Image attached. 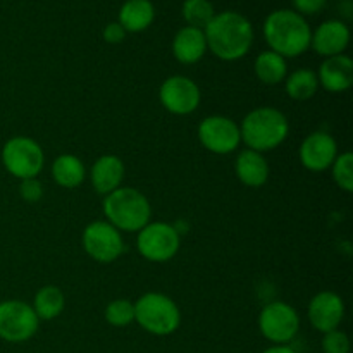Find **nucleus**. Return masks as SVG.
Wrapping results in <instances>:
<instances>
[{
  "instance_id": "f257e3e1",
  "label": "nucleus",
  "mask_w": 353,
  "mask_h": 353,
  "mask_svg": "<svg viewBox=\"0 0 353 353\" xmlns=\"http://www.w3.org/2000/svg\"><path fill=\"white\" fill-rule=\"evenodd\" d=\"M207 48L221 61H238L250 52L254 26L240 12L224 10L216 14L203 30Z\"/></svg>"
},
{
  "instance_id": "f03ea898",
  "label": "nucleus",
  "mask_w": 353,
  "mask_h": 353,
  "mask_svg": "<svg viewBox=\"0 0 353 353\" xmlns=\"http://www.w3.org/2000/svg\"><path fill=\"white\" fill-rule=\"evenodd\" d=\"M265 43L281 57H299L309 50L312 30L309 23L292 9H278L264 21Z\"/></svg>"
},
{
  "instance_id": "7ed1b4c3",
  "label": "nucleus",
  "mask_w": 353,
  "mask_h": 353,
  "mask_svg": "<svg viewBox=\"0 0 353 353\" xmlns=\"http://www.w3.org/2000/svg\"><path fill=\"white\" fill-rule=\"evenodd\" d=\"M290 124L285 114L274 107H259L245 116L240 126L241 141L250 150L269 152L288 138Z\"/></svg>"
},
{
  "instance_id": "20e7f679",
  "label": "nucleus",
  "mask_w": 353,
  "mask_h": 353,
  "mask_svg": "<svg viewBox=\"0 0 353 353\" xmlns=\"http://www.w3.org/2000/svg\"><path fill=\"white\" fill-rule=\"evenodd\" d=\"M103 214L116 230L134 233L150 223L152 207L147 196L134 188H117L105 195Z\"/></svg>"
},
{
  "instance_id": "39448f33",
  "label": "nucleus",
  "mask_w": 353,
  "mask_h": 353,
  "mask_svg": "<svg viewBox=\"0 0 353 353\" xmlns=\"http://www.w3.org/2000/svg\"><path fill=\"white\" fill-rule=\"evenodd\" d=\"M134 321L147 333L169 336L181 323V312L174 300L162 293H145L134 303Z\"/></svg>"
},
{
  "instance_id": "423d86ee",
  "label": "nucleus",
  "mask_w": 353,
  "mask_h": 353,
  "mask_svg": "<svg viewBox=\"0 0 353 353\" xmlns=\"http://www.w3.org/2000/svg\"><path fill=\"white\" fill-rule=\"evenodd\" d=\"M45 155L40 145L28 137H14L2 148V164L9 174L23 179L37 178L43 169Z\"/></svg>"
},
{
  "instance_id": "0eeeda50",
  "label": "nucleus",
  "mask_w": 353,
  "mask_h": 353,
  "mask_svg": "<svg viewBox=\"0 0 353 353\" xmlns=\"http://www.w3.org/2000/svg\"><path fill=\"white\" fill-rule=\"evenodd\" d=\"M181 247L179 231L168 223H148L138 231L137 248L150 262H168Z\"/></svg>"
},
{
  "instance_id": "6e6552de",
  "label": "nucleus",
  "mask_w": 353,
  "mask_h": 353,
  "mask_svg": "<svg viewBox=\"0 0 353 353\" xmlns=\"http://www.w3.org/2000/svg\"><path fill=\"white\" fill-rule=\"evenodd\" d=\"M40 319L33 307L21 300L0 302V338L9 343H24L37 334Z\"/></svg>"
},
{
  "instance_id": "1a4fd4ad",
  "label": "nucleus",
  "mask_w": 353,
  "mask_h": 353,
  "mask_svg": "<svg viewBox=\"0 0 353 353\" xmlns=\"http://www.w3.org/2000/svg\"><path fill=\"white\" fill-rule=\"evenodd\" d=\"M259 330L262 336L274 345H285L296 336L300 317L292 305L285 302H271L261 310Z\"/></svg>"
},
{
  "instance_id": "9d476101",
  "label": "nucleus",
  "mask_w": 353,
  "mask_h": 353,
  "mask_svg": "<svg viewBox=\"0 0 353 353\" xmlns=\"http://www.w3.org/2000/svg\"><path fill=\"white\" fill-rule=\"evenodd\" d=\"M85 252L100 264H110L117 261L124 252V241L119 230L107 221H95L83 231Z\"/></svg>"
},
{
  "instance_id": "9b49d317",
  "label": "nucleus",
  "mask_w": 353,
  "mask_h": 353,
  "mask_svg": "<svg viewBox=\"0 0 353 353\" xmlns=\"http://www.w3.org/2000/svg\"><path fill=\"white\" fill-rule=\"evenodd\" d=\"M199 140L212 154H231L241 143L240 126L230 117L209 116L200 123Z\"/></svg>"
},
{
  "instance_id": "f8f14e48",
  "label": "nucleus",
  "mask_w": 353,
  "mask_h": 353,
  "mask_svg": "<svg viewBox=\"0 0 353 353\" xmlns=\"http://www.w3.org/2000/svg\"><path fill=\"white\" fill-rule=\"evenodd\" d=\"M159 99L165 110L176 116H188L200 105V88L193 79L186 76H171L159 90Z\"/></svg>"
},
{
  "instance_id": "ddd939ff",
  "label": "nucleus",
  "mask_w": 353,
  "mask_h": 353,
  "mask_svg": "<svg viewBox=\"0 0 353 353\" xmlns=\"http://www.w3.org/2000/svg\"><path fill=\"white\" fill-rule=\"evenodd\" d=\"M338 157V145L326 131H316L303 140L300 147V161L312 172H323L333 165Z\"/></svg>"
},
{
  "instance_id": "4468645a",
  "label": "nucleus",
  "mask_w": 353,
  "mask_h": 353,
  "mask_svg": "<svg viewBox=\"0 0 353 353\" xmlns=\"http://www.w3.org/2000/svg\"><path fill=\"white\" fill-rule=\"evenodd\" d=\"M345 317V302L333 292H321L310 300L309 321L319 333L338 330Z\"/></svg>"
},
{
  "instance_id": "2eb2a0df",
  "label": "nucleus",
  "mask_w": 353,
  "mask_h": 353,
  "mask_svg": "<svg viewBox=\"0 0 353 353\" xmlns=\"http://www.w3.org/2000/svg\"><path fill=\"white\" fill-rule=\"evenodd\" d=\"M348 43H350V30L340 19L324 21L317 26L310 40V47H314L317 54L326 59L343 54Z\"/></svg>"
},
{
  "instance_id": "dca6fc26",
  "label": "nucleus",
  "mask_w": 353,
  "mask_h": 353,
  "mask_svg": "<svg viewBox=\"0 0 353 353\" xmlns=\"http://www.w3.org/2000/svg\"><path fill=\"white\" fill-rule=\"evenodd\" d=\"M317 81L326 92H345L353 83V61L345 54L327 57L321 64L319 72H317Z\"/></svg>"
},
{
  "instance_id": "f3484780",
  "label": "nucleus",
  "mask_w": 353,
  "mask_h": 353,
  "mask_svg": "<svg viewBox=\"0 0 353 353\" xmlns=\"http://www.w3.org/2000/svg\"><path fill=\"white\" fill-rule=\"evenodd\" d=\"M124 178V164L116 155H102L92 168V185L100 195H109L121 188Z\"/></svg>"
},
{
  "instance_id": "a211bd4d",
  "label": "nucleus",
  "mask_w": 353,
  "mask_h": 353,
  "mask_svg": "<svg viewBox=\"0 0 353 353\" xmlns=\"http://www.w3.org/2000/svg\"><path fill=\"white\" fill-rule=\"evenodd\" d=\"M205 34H203V30H199V28H181L172 40V54L181 64H195L205 55Z\"/></svg>"
},
{
  "instance_id": "6ab92c4d",
  "label": "nucleus",
  "mask_w": 353,
  "mask_h": 353,
  "mask_svg": "<svg viewBox=\"0 0 353 353\" xmlns=\"http://www.w3.org/2000/svg\"><path fill=\"white\" fill-rule=\"evenodd\" d=\"M234 171H236L238 179L250 188H259V186L265 185V181L269 179L268 161L264 159V155L250 150V148L241 150L238 154L236 162H234Z\"/></svg>"
},
{
  "instance_id": "aec40b11",
  "label": "nucleus",
  "mask_w": 353,
  "mask_h": 353,
  "mask_svg": "<svg viewBox=\"0 0 353 353\" xmlns=\"http://www.w3.org/2000/svg\"><path fill=\"white\" fill-rule=\"evenodd\" d=\"M155 9L150 0H126L119 9L117 23L126 33H140L154 23Z\"/></svg>"
},
{
  "instance_id": "412c9836",
  "label": "nucleus",
  "mask_w": 353,
  "mask_h": 353,
  "mask_svg": "<svg viewBox=\"0 0 353 353\" xmlns=\"http://www.w3.org/2000/svg\"><path fill=\"white\" fill-rule=\"evenodd\" d=\"M52 176L62 188H76L85 181L86 169L81 159L71 154H64L59 155L52 164Z\"/></svg>"
},
{
  "instance_id": "4be33fe9",
  "label": "nucleus",
  "mask_w": 353,
  "mask_h": 353,
  "mask_svg": "<svg viewBox=\"0 0 353 353\" xmlns=\"http://www.w3.org/2000/svg\"><path fill=\"white\" fill-rule=\"evenodd\" d=\"M286 59L272 50H264L255 59V74L264 85H279L286 78Z\"/></svg>"
},
{
  "instance_id": "5701e85b",
  "label": "nucleus",
  "mask_w": 353,
  "mask_h": 353,
  "mask_svg": "<svg viewBox=\"0 0 353 353\" xmlns=\"http://www.w3.org/2000/svg\"><path fill=\"white\" fill-rule=\"evenodd\" d=\"M65 299L64 293L61 292V288L57 286H43L37 292L33 300V310L37 314L38 319L41 321H52L55 317L61 316V312L64 310Z\"/></svg>"
},
{
  "instance_id": "b1692460",
  "label": "nucleus",
  "mask_w": 353,
  "mask_h": 353,
  "mask_svg": "<svg viewBox=\"0 0 353 353\" xmlns=\"http://www.w3.org/2000/svg\"><path fill=\"white\" fill-rule=\"evenodd\" d=\"M317 88H319L317 74L310 69H296L286 79V93L290 95V99L299 100V102L312 99Z\"/></svg>"
},
{
  "instance_id": "393cba45",
  "label": "nucleus",
  "mask_w": 353,
  "mask_h": 353,
  "mask_svg": "<svg viewBox=\"0 0 353 353\" xmlns=\"http://www.w3.org/2000/svg\"><path fill=\"white\" fill-rule=\"evenodd\" d=\"M181 14L188 26L205 30L207 24L216 16V10L209 0H185Z\"/></svg>"
},
{
  "instance_id": "a878e982",
  "label": "nucleus",
  "mask_w": 353,
  "mask_h": 353,
  "mask_svg": "<svg viewBox=\"0 0 353 353\" xmlns=\"http://www.w3.org/2000/svg\"><path fill=\"white\" fill-rule=\"evenodd\" d=\"M105 321L114 327L130 326L134 321V303L126 299L112 300L105 307Z\"/></svg>"
},
{
  "instance_id": "bb28decb",
  "label": "nucleus",
  "mask_w": 353,
  "mask_h": 353,
  "mask_svg": "<svg viewBox=\"0 0 353 353\" xmlns=\"http://www.w3.org/2000/svg\"><path fill=\"white\" fill-rule=\"evenodd\" d=\"M333 179L343 192H353V155L352 152H343L334 159L333 165Z\"/></svg>"
},
{
  "instance_id": "cd10ccee",
  "label": "nucleus",
  "mask_w": 353,
  "mask_h": 353,
  "mask_svg": "<svg viewBox=\"0 0 353 353\" xmlns=\"http://www.w3.org/2000/svg\"><path fill=\"white\" fill-rule=\"evenodd\" d=\"M324 353H350V340L347 334L340 330H333L324 333L323 338Z\"/></svg>"
},
{
  "instance_id": "c85d7f7f",
  "label": "nucleus",
  "mask_w": 353,
  "mask_h": 353,
  "mask_svg": "<svg viewBox=\"0 0 353 353\" xmlns=\"http://www.w3.org/2000/svg\"><path fill=\"white\" fill-rule=\"evenodd\" d=\"M19 193L26 202H38L43 196V186L37 178L23 179L19 186Z\"/></svg>"
},
{
  "instance_id": "c756f323",
  "label": "nucleus",
  "mask_w": 353,
  "mask_h": 353,
  "mask_svg": "<svg viewBox=\"0 0 353 353\" xmlns=\"http://www.w3.org/2000/svg\"><path fill=\"white\" fill-rule=\"evenodd\" d=\"M327 0H293V6H295V12H299L300 16H312V14H319L321 10L326 7Z\"/></svg>"
},
{
  "instance_id": "7c9ffc66",
  "label": "nucleus",
  "mask_w": 353,
  "mask_h": 353,
  "mask_svg": "<svg viewBox=\"0 0 353 353\" xmlns=\"http://www.w3.org/2000/svg\"><path fill=\"white\" fill-rule=\"evenodd\" d=\"M124 38H126V31H124V28L117 21L116 23H109L103 28V40L107 43H121Z\"/></svg>"
},
{
  "instance_id": "2f4dec72",
  "label": "nucleus",
  "mask_w": 353,
  "mask_h": 353,
  "mask_svg": "<svg viewBox=\"0 0 353 353\" xmlns=\"http://www.w3.org/2000/svg\"><path fill=\"white\" fill-rule=\"evenodd\" d=\"M262 353H295V352H293L290 347H286V345H274V347L268 348V350H264Z\"/></svg>"
}]
</instances>
